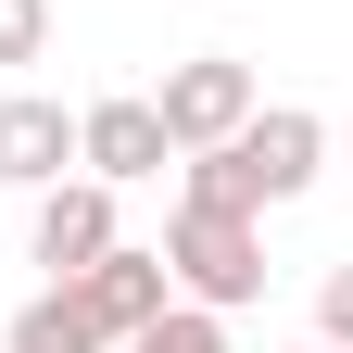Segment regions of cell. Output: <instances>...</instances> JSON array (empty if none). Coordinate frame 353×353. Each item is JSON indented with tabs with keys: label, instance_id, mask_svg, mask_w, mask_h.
Returning a JSON list of instances; mask_svg holds the SVG:
<instances>
[{
	"label": "cell",
	"instance_id": "cell-12",
	"mask_svg": "<svg viewBox=\"0 0 353 353\" xmlns=\"http://www.w3.org/2000/svg\"><path fill=\"white\" fill-rule=\"evenodd\" d=\"M290 353H341V341H290Z\"/></svg>",
	"mask_w": 353,
	"mask_h": 353
},
{
	"label": "cell",
	"instance_id": "cell-11",
	"mask_svg": "<svg viewBox=\"0 0 353 353\" xmlns=\"http://www.w3.org/2000/svg\"><path fill=\"white\" fill-rule=\"evenodd\" d=\"M316 341L353 353V265H328V278H316Z\"/></svg>",
	"mask_w": 353,
	"mask_h": 353
},
{
	"label": "cell",
	"instance_id": "cell-2",
	"mask_svg": "<svg viewBox=\"0 0 353 353\" xmlns=\"http://www.w3.org/2000/svg\"><path fill=\"white\" fill-rule=\"evenodd\" d=\"M164 278H176V303H214V316L265 303V214L176 190V214H164Z\"/></svg>",
	"mask_w": 353,
	"mask_h": 353
},
{
	"label": "cell",
	"instance_id": "cell-10",
	"mask_svg": "<svg viewBox=\"0 0 353 353\" xmlns=\"http://www.w3.org/2000/svg\"><path fill=\"white\" fill-rule=\"evenodd\" d=\"M0 63H51V0H0Z\"/></svg>",
	"mask_w": 353,
	"mask_h": 353
},
{
	"label": "cell",
	"instance_id": "cell-3",
	"mask_svg": "<svg viewBox=\"0 0 353 353\" xmlns=\"http://www.w3.org/2000/svg\"><path fill=\"white\" fill-rule=\"evenodd\" d=\"M252 101H265V88H252L240 51H190V63H164V88H152V114H164V139H176V152H214Z\"/></svg>",
	"mask_w": 353,
	"mask_h": 353
},
{
	"label": "cell",
	"instance_id": "cell-9",
	"mask_svg": "<svg viewBox=\"0 0 353 353\" xmlns=\"http://www.w3.org/2000/svg\"><path fill=\"white\" fill-rule=\"evenodd\" d=\"M114 353H228V316H214V303H164V316L126 328Z\"/></svg>",
	"mask_w": 353,
	"mask_h": 353
},
{
	"label": "cell",
	"instance_id": "cell-6",
	"mask_svg": "<svg viewBox=\"0 0 353 353\" xmlns=\"http://www.w3.org/2000/svg\"><path fill=\"white\" fill-rule=\"evenodd\" d=\"M63 290L88 303V328H101V341H126V328H152L164 303H176V278H164V252H139V240H114L101 265H76Z\"/></svg>",
	"mask_w": 353,
	"mask_h": 353
},
{
	"label": "cell",
	"instance_id": "cell-1",
	"mask_svg": "<svg viewBox=\"0 0 353 353\" xmlns=\"http://www.w3.org/2000/svg\"><path fill=\"white\" fill-rule=\"evenodd\" d=\"M316 164H328V114L252 101L214 152H176V190H190V202H240V214H265V202H303V190H316Z\"/></svg>",
	"mask_w": 353,
	"mask_h": 353
},
{
	"label": "cell",
	"instance_id": "cell-4",
	"mask_svg": "<svg viewBox=\"0 0 353 353\" xmlns=\"http://www.w3.org/2000/svg\"><path fill=\"white\" fill-rule=\"evenodd\" d=\"M164 164H176V139H164V114H152V88H114V101L76 114V176L139 190V176H164Z\"/></svg>",
	"mask_w": 353,
	"mask_h": 353
},
{
	"label": "cell",
	"instance_id": "cell-5",
	"mask_svg": "<svg viewBox=\"0 0 353 353\" xmlns=\"http://www.w3.org/2000/svg\"><path fill=\"white\" fill-rule=\"evenodd\" d=\"M126 228H114V190L101 176H51L38 190V228H26V265L38 278H76V265H101Z\"/></svg>",
	"mask_w": 353,
	"mask_h": 353
},
{
	"label": "cell",
	"instance_id": "cell-7",
	"mask_svg": "<svg viewBox=\"0 0 353 353\" xmlns=\"http://www.w3.org/2000/svg\"><path fill=\"white\" fill-rule=\"evenodd\" d=\"M63 164H76V114L51 88H13L0 101V190H51Z\"/></svg>",
	"mask_w": 353,
	"mask_h": 353
},
{
	"label": "cell",
	"instance_id": "cell-8",
	"mask_svg": "<svg viewBox=\"0 0 353 353\" xmlns=\"http://www.w3.org/2000/svg\"><path fill=\"white\" fill-rule=\"evenodd\" d=\"M0 353H114L101 328H88V303L51 278V290H38V303H13V328H0Z\"/></svg>",
	"mask_w": 353,
	"mask_h": 353
}]
</instances>
